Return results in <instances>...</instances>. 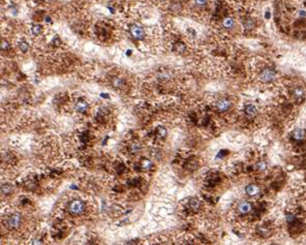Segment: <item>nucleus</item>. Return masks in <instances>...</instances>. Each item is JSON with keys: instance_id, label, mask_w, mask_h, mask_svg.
<instances>
[{"instance_id": "obj_1", "label": "nucleus", "mask_w": 306, "mask_h": 245, "mask_svg": "<svg viewBox=\"0 0 306 245\" xmlns=\"http://www.w3.org/2000/svg\"><path fill=\"white\" fill-rule=\"evenodd\" d=\"M68 210L73 215H79L85 210V204L80 200H75L68 205Z\"/></svg>"}, {"instance_id": "obj_2", "label": "nucleus", "mask_w": 306, "mask_h": 245, "mask_svg": "<svg viewBox=\"0 0 306 245\" xmlns=\"http://www.w3.org/2000/svg\"><path fill=\"white\" fill-rule=\"evenodd\" d=\"M275 78V72L270 69H264L262 73L259 75V80L264 83H268V82H271L274 80Z\"/></svg>"}, {"instance_id": "obj_3", "label": "nucleus", "mask_w": 306, "mask_h": 245, "mask_svg": "<svg viewBox=\"0 0 306 245\" xmlns=\"http://www.w3.org/2000/svg\"><path fill=\"white\" fill-rule=\"evenodd\" d=\"M21 224V216L19 214H13L9 217L7 220V225L10 228H18Z\"/></svg>"}, {"instance_id": "obj_4", "label": "nucleus", "mask_w": 306, "mask_h": 245, "mask_svg": "<svg viewBox=\"0 0 306 245\" xmlns=\"http://www.w3.org/2000/svg\"><path fill=\"white\" fill-rule=\"evenodd\" d=\"M130 33H132V36L136 39H143V36H144L143 29L138 25H132L130 27Z\"/></svg>"}, {"instance_id": "obj_5", "label": "nucleus", "mask_w": 306, "mask_h": 245, "mask_svg": "<svg viewBox=\"0 0 306 245\" xmlns=\"http://www.w3.org/2000/svg\"><path fill=\"white\" fill-rule=\"evenodd\" d=\"M238 210H239L240 213L246 214L251 210V205L248 202H242V203H240V205L238 207Z\"/></svg>"}, {"instance_id": "obj_6", "label": "nucleus", "mask_w": 306, "mask_h": 245, "mask_svg": "<svg viewBox=\"0 0 306 245\" xmlns=\"http://www.w3.org/2000/svg\"><path fill=\"white\" fill-rule=\"evenodd\" d=\"M230 106H231V103L226 99H220L216 103V107L219 111H226L230 108Z\"/></svg>"}, {"instance_id": "obj_7", "label": "nucleus", "mask_w": 306, "mask_h": 245, "mask_svg": "<svg viewBox=\"0 0 306 245\" xmlns=\"http://www.w3.org/2000/svg\"><path fill=\"white\" fill-rule=\"evenodd\" d=\"M304 137H305V130L304 129L298 128V129H296L293 132V138L295 139V140H297V141L303 140V139H304Z\"/></svg>"}, {"instance_id": "obj_8", "label": "nucleus", "mask_w": 306, "mask_h": 245, "mask_svg": "<svg viewBox=\"0 0 306 245\" xmlns=\"http://www.w3.org/2000/svg\"><path fill=\"white\" fill-rule=\"evenodd\" d=\"M259 191V188L258 186H256V185L250 184V185H248V186L246 187V192L249 195H258Z\"/></svg>"}, {"instance_id": "obj_9", "label": "nucleus", "mask_w": 306, "mask_h": 245, "mask_svg": "<svg viewBox=\"0 0 306 245\" xmlns=\"http://www.w3.org/2000/svg\"><path fill=\"white\" fill-rule=\"evenodd\" d=\"M76 110H78L80 113H84L87 111V103L84 100H79L76 103Z\"/></svg>"}, {"instance_id": "obj_10", "label": "nucleus", "mask_w": 306, "mask_h": 245, "mask_svg": "<svg viewBox=\"0 0 306 245\" xmlns=\"http://www.w3.org/2000/svg\"><path fill=\"white\" fill-rule=\"evenodd\" d=\"M245 112H246V114L248 116H255L256 114V106H253V105H248L246 106V108H245Z\"/></svg>"}, {"instance_id": "obj_11", "label": "nucleus", "mask_w": 306, "mask_h": 245, "mask_svg": "<svg viewBox=\"0 0 306 245\" xmlns=\"http://www.w3.org/2000/svg\"><path fill=\"white\" fill-rule=\"evenodd\" d=\"M222 25L223 27H226V28H228V29L232 28V27L234 26V20L230 17L225 18V20L222 21Z\"/></svg>"}, {"instance_id": "obj_12", "label": "nucleus", "mask_w": 306, "mask_h": 245, "mask_svg": "<svg viewBox=\"0 0 306 245\" xmlns=\"http://www.w3.org/2000/svg\"><path fill=\"white\" fill-rule=\"evenodd\" d=\"M151 167H152V162L150 161L149 159H143L142 160V168H143L144 170H149Z\"/></svg>"}, {"instance_id": "obj_13", "label": "nucleus", "mask_w": 306, "mask_h": 245, "mask_svg": "<svg viewBox=\"0 0 306 245\" xmlns=\"http://www.w3.org/2000/svg\"><path fill=\"white\" fill-rule=\"evenodd\" d=\"M12 191V186L9 184H4V185H2L1 186V192L2 194H9V192Z\"/></svg>"}, {"instance_id": "obj_14", "label": "nucleus", "mask_w": 306, "mask_h": 245, "mask_svg": "<svg viewBox=\"0 0 306 245\" xmlns=\"http://www.w3.org/2000/svg\"><path fill=\"white\" fill-rule=\"evenodd\" d=\"M190 207H191V209H193V210H196V209H199V207H200V202H199L198 200H192V201H190Z\"/></svg>"}, {"instance_id": "obj_15", "label": "nucleus", "mask_w": 306, "mask_h": 245, "mask_svg": "<svg viewBox=\"0 0 306 245\" xmlns=\"http://www.w3.org/2000/svg\"><path fill=\"white\" fill-rule=\"evenodd\" d=\"M19 47H20L21 51H23V52H27V51H28V49H29V46H28V43H25V42H22V43H20V45H19Z\"/></svg>"}, {"instance_id": "obj_16", "label": "nucleus", "mask_w": 306, "mask_h": 245, "mask_svg": "<svg viewBox=\"0 0 306 245\" xmlns=\"http://www.w3.org/2000/svg\"><path fill=\"white\" fill-rule=\"evenodd\" d=\"M32 32L35 34V35H37V34H39L40 32H42V27H40L39 25H35L33 26V28H32Z\"/></svg>"}, {"instance_id": "obj_17", "label": "nucleus", "mask_w": 306, "mask_h": 245, "mask_svg": "<svg viewBox=\"0 0 306 245\" xmlns=\"http://www.w3.org/2000/svg\"><path fill=\"white\" fill-rule=\"evenodd\" d=\"M157 133L159 137H165L166 133V130L163 128V127H158L157 128Z\"/></svg>"}, {"instance_id": "obj_18", "label": "nucleus", "mask_w": 306, "mask_h": 245, "mask_svg": "<svg viewBox=\"0 0 306 245\" xmlns=\"http://www.w3.org/2000/svg\"><path fill=\"white\" fill-rule=\"evenodd\" d=\"M244 25H245V27H246V28H252L255 24H253V22L251 21V20H248V21L245 22Z\"/></svg>"}, {"instance_id": "obj_19", "label": "nucleus", "mask_w": 306, "mask_h": 245, "mask_svg": "<svg viewBox=\"0 0 306 245\" xmlns=\"http://www.w3.org/2000/svg\"><path fill=\"white\" fill-rule=\"evenodd\" d=\"M9 49V43L7 42H2L1 43V50L2 51H5Z\"/></svg>"}, {"instance_id": "obj_20", "label": "nucleus", "mask_w": 306, "mask_h": 245, "mask_svg": "<svg viewBox=\"0 0 306 245\" xmlns=\"http://www.w3.org/2000/svg\"><path fill=\"white\" fill-rule=\"evenodd\" d=\"M113 83H114L115 86H121L122 80H121V79H119V78H117V79H115V80L113 81Z\"/></svg>"}, {"instance_id": "obj_21", "label": "nucleus", "mask_w": 306, "mask_h": 245, "mask_svg": "<svg viewBox=\"0 0 306 245\" xmlns=\"http://www.w3.org/2000/svg\"><path fill=\"white\" fill-rule=\"evenodd\" d=\"M177 50H178V52H183L185 50V47L182 43H179V45H177Z\"/></svg>"}, {"instance_id": "obj_22", "label": "nucleus", "mask_w": 306, "mask_h": 245, "mask_svg": "<svg viewBox=\"0 0 306 245\" xmlns=\"http://www.w3.org/2000/svg\"><path fill=\"white\" fill-rule=\"evenodd\" d=\"M302 94H303V91L301 89H296V90H295V95H296V96H302Z\"/></svg>"}, {"instance_id": "obj_23", "label": "nucleus", "mask_w": 306, "mask_h": 245, "mask_svg": "<svg viewBox=\"0 0 306 245\" xmlns=\"http://www.w3.org/2000/svg\"><path fill=\"white\" fill-rule=\"evenodd\" d=\"M286 219H288L289 222H293L294 220H295V216H294V215H292V214H289V215H288V216H286Z\"/></svg>"}, {"instance_id": "obj_24", "label": "nucleus", "mask_w": 306, "mask_h": 245, "mask_svg": "<svg viewBox=\"0 0 306 245\" xmlns=\"http://www.w3.org/2000/svg\"><path fill=\"white\" fill-rule=\"evenodd\" d=\"M258 167H259V170H265V169H266V167H267V165L265 162H261V163H259V165H258Z\"/></svg>"}, {"instance_id": "obj_25", "label": "nucleus", "mask_w": 306, "mask_h": 245, "mask_svg": "<svg viewBox=\"0 0 306 245\" xmlns=\"http://www.w3.org/2000/svg\"><path fill=\"white\" fill-rule=\"evenodd\" d=\"M206 2H207V0H196V3L198 5H204V4H206Z\"/></svg>"}]
</instances>
